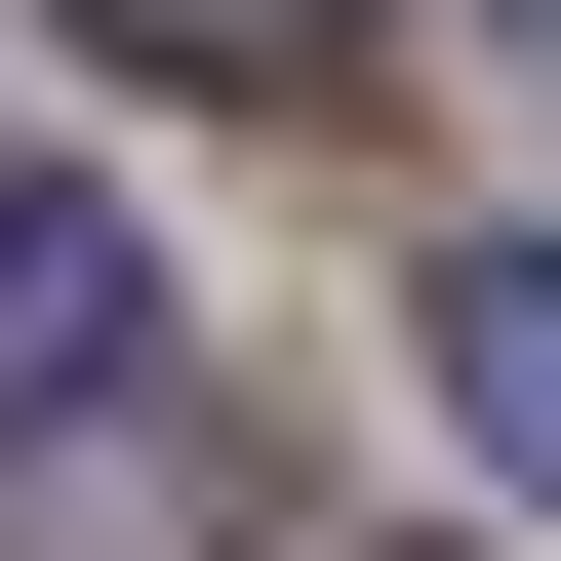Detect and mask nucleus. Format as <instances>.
<instances>
[{"mask_svg":"<svg viewBox=\"0 0 561 561\" xmlns=\"http://www.w3.org/2000/svg\"><path fill=\"white\" fill-rule=\"evenodd\" d=\"M41 41H121V81H241V121H280V81H362V0H41Z\"/></svg>","mask_w":561,"mask_h":561,"instance_id":"nucleus-4","label":"nucleus"},{"mask_svg":"<svg viewBox=\"0 0 561 561\" xmlns=\"http://www.w3.org/2000/svg\"><path fill=\"white\" fill-rule=\"evenodd\" d=\"M522 41H561V0H522Z\"/></svg>","mask_w":561,"mask_h":561,"instance_id":"nucleus-5","label":"nucleus"},{"mask_svg":"<svg viewBox=\"0 0 561 561\" xmlns=\"http://www.w3.org/2000/svg\"><path fill=\"white\" fill-rule=\"evenodd\" d=\"M401 362H442V442L561 522V241H442V280H401Z\"/></svg>","mask_w":561,"mask_h":561,"instance_id":"nucleus-3","label":"nucleus"},{"mask_svg":"<svg viewBox=\"0 0 561 561\" xmlns=\"http://www.w3.org/2000/svg\"><path fill=\"white\" fill-rule=\"evenodd\" d=\"M121 362H161V241L81 161H0V401H121Z\"/></svg>","mask_w":561,"mask_h":561,"instance_id":"nucleus-2","label":"nucleus"},{"mask_svg":"<svg viewBox=\"0 0 561 561\" xmlns=\"http://www.w3.org/2000/svg\"><path fill=\"white\" fill-rule=\"evenodd\" d=\"M0 561H201V362H121V401H0Z\"/></svg>","mask_w":561,"mask_h":561,"instance_id":"nucleus-1","label":"nucleus"}]
</instances>
